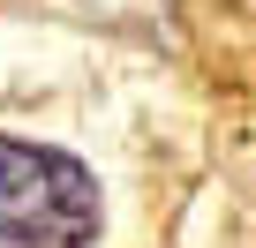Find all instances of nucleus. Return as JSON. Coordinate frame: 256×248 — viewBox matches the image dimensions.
Returning <instances> with one entry per match:
<instances>
[{
    "label": "nucleus",
    "mask_w": 256,
    "mask_h": 248,
    "mask_svg": "<svg viewBox=\"0 0 256 248\" xmlns=\"http://www.w3.org/2000/svg\"><path fill=\"white\" fill-rule=\"evenodd\" d=\"M98 181L68 151L0 136V248H90L98 241Z\"/></svg>",
    "instance_id": "nucleus-1"
}]
</instances>
